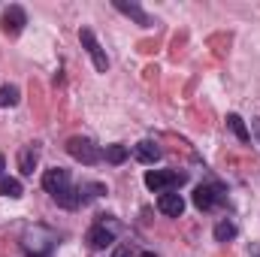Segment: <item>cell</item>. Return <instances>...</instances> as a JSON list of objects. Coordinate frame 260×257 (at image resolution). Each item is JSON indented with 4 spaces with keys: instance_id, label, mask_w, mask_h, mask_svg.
I'll return each instance as SVG.
<instances>
[{
    "instance_id": "obj_1",
    "label": "cell",
    "mask_w": 260,
    "mask_h": 257,
    "mask_svg": "<svg viewBox=\"0 0 260 257\" xmlns=\"http://www.w3.org/2000/svg\"><path fill=\"white\" fill-rule=\"evenodd\" d=\"M185 182V173H173V170H148L145 173V188L154 194H164L176 185Z\"/></svg>"
},
{
    "instance_id": "obj_2",
    "label": "cell",
    "mask_w": 260,
    "mask_h": 257,
    "mask_svg": "<svg viewBox=\"0 0 260 257\" xmlns=\"http://www.w3.org/2000/svg\"><path fill=\"white\" fill-rule=\"evenodd\" d=\"M67 151H70V157H76V160H82V164H88V167L103 157V151H100L91 139H85V136H73V139L67 142Z\"/></svg>"
},
{
    "instance_id": "obj_3",
    "label": "cell",
    "mask_w": 260,
    "mask_h": 257,
    "mask_svg": "<svg viewBox=\"0 0 260 257\" xmlns=\"http://www.w3.org/2000/svg\"><path fill=\"white\" fill-rule=\"evenodd\" d=\"M100 218H103V221H97V224L88 230V245L97 248V251L115 242V221H112L109 215H100Z\"/></svg>"
},
{
    "instance_id": "obj_4",
    "label": "cell",
    "mask_w": 260,
    "mask_h": 257,
    "mask_svg": "<svg viewBox=\"0 0 260 257\" xmlns=\"http://www.w3.org/2000/svg\"><path fill=\"white\" fill-rule=\"evenodd\" d=\"M79 40H82V46H85V52L91 55V61H94V67H97L100 73H106V70H109V58H106V52H103V46L97 43V37H94V30H88V27H82V30H79Z\"/></svg>"
},
{
    "instance_id": "obj_5",
    "label": "cell",
    "mask_w": 260,
    "mask_h": 257,
    "mask_svg": "<svg viewBox=\"0 0 260 257\" xmlns=\"http://www.w3.org/2000/svg\"><path fill=\"white\" fill-rule=\"evenodd\" d=\"M227 200V191L221 188V185H200L194 191V206L197 209H212V206H218V203H224Z\"/></svg>"
},
{
    "instance_id": "obj_6",
    "label": "cell",
    "mask_w": 260,
    "mask_h": 257,
    "mask_svg": "<svg viewBox=\"0 0 260 257\" xmlns=\"http://www.w3.org/2000/svg\"><path fill=\"white\" fill-rule=\"evenodd\" d=\"M24 24H27V15H24L21 6H9V9L0 15V27H3V34H9V37H18V34L24 30Z\"/></svg>"
},
{
    "instance_id": "obj_7",
    "label": "cell",
    "mask_w": 260,
    "mask_h": 257,
    "mask_svg": "<svg viewBox=\"0 0 260 257\" xmlns=\"http://www.w3.org/2000/svg\"><path fill=\"white\" fill-rule=\"evenodd\" d=\"M112 6H115L118 12H124L127 18H133L139 27H151V15H148L139 3H133V0H112Z\"/></svg>"
},
{
    "instance_id": "obj_8",
    "label": "cell",
    "mask_w": 260,
    "mask_h": 257,
    "mask_svg": "<svg viewBox=\"0 0 260 257\" xmlns=\"http://www.w3.org/2000/svg\"><path fill=\"white\" fill-rule=\"evenodd\" d=\"M43 188L52 194H61L64 188H70V173L61 170V167H55V170H46V176H43Z\"/></svg>"
},
{
    "instance_id": "obj_9",
    "label": "cell",
    "mask_w": 260,
    "mask_h": 257,
    "mask_svg": "<svg viewBox=\"0 0 260 257\" xmlns=\"http://www.w3.org/2000/svg\"><path fill=\"white\" fill-rule=\"evenodd\" d=\"M157 209H160L164 215H170V218H179V215L185 212V200H182V194L164 191L157 197Z\"/></svg>"
},
{
    "instance_id": "obj_10",
    "label": "cell",
    "mask_w": 260,
    "mask_h": 257,
    "mask_svg": "<svg viewBox=\"0 0 260 257\" xmlns=\"http://www.w3.org/2000/svg\"><path fill=\"white\" fill-rule=\"evenodd\" d=\"M133 154H136L139 164H154V160H160V148H157L154 142H148V139L136 142V145H133Z\"/></svg>"
},
{
    "instance_id": "obj_11",
    "label": "cell",
    "mask_w": 260,
    "mask_h": 257,
    "mask_svg": "<svg viewBox=\"0 0 260 257\" xmlns=\"http://www.w3.org/2000/svg\"><path fill=\"white\" fill-rule=\"evenodd\" d=\"M37 160H40V148H37V145L21 148V154H18V167H21V173H24V176H30V173H34Z\"/></svg>"
},
{
    "instance_id": "obj_12",
    "label": "cell",
    "mask_w": 260,
    "mask_h": 257,
    "mask_svg": "<svg viewBox=\"0 0 260 257\" xmlns=\"http://www.w3.org/2000/svg\"><path fill=\"white\" fill-rule=\"evenodd\" d=\"M227 124H230V130L236 133V139H239V142H251V130L245 127V121H242L236 112H233V115H227Z\"/></svg>"
},
{
    "instance_id": "obj_13",
    "label": "cell",
    "mask_w": 260,
    "mask_h": 257,
    "mask_svg": "<svg viewBox=\"0 0 260 257\" xmlns=\"http://www.w3.org/2000/svg\"><path fill=\"white\" fill-rule=\"evenodd\" d=\"M0 194L9 197V200H18L21 197V182L12 179V176H0Z\"/></svg>"
},
{
    "instance_id": "obj_14",
    "label": "cell",
    "mask_w": 260,
    "mask_h": 257,
    "mask_svg": "<svg viewBox=\"0 0 260 257\" xmlns=\"http://www.w3.org/2000/svg\"><path fill=\"white\" fill-rule=\"evenodd\" d=\"M215 239H218V242L236 239V224H233V221H218V224H215Z\"/></svg>"
},
{
    "instance_id": "obj_15",
    "label": "cell",
    "mask_w": 260,
    "mask_h": 257,
    "mask_svg": "<svg viewBox=\"0 0 260 257\" xmlns=\"http://www.w3.org/2000/svg\"><path fill=\"white\" fill-rule=\"evenodd\" d=\"M55 203L64 209H76L79 206V188H64L61 194H55Z\"/></svg>"
},
{
    "instance_id": "obj_16",
    "label": "cell",
    "mask_w": 260,
    "mask_h": 257,
    "mask_svg": "<svg viewBox=\"0 0 260 257\" xmlns=\"http://www.w3.org/2000/svg\"><path fill=\"white\" fill-rule=\"evenodd\" d=\"M103 194H106V185H100V182H94V185H82V188H79V203L97 200V197H103Z\"/></svg>"
},
{
    "instance_id": "obj_17",
    "label": "cell",
    "mask_w": 260,
    "mask_h": 257,
    "mask_svg": "<svg viewBox=\"0 0 260 257\" xmlns=\"http://www.w3.org/2000/svg\"><path fill=\"white\" fill-rule=\"evenodd\" d=\"M127 145H109V148H106V160H109V164H115V167H118V164H124V160H127Z\"/></svg>"
},
{
    "instance_id": "obj_18",
    "label": "cell",
    "mask_w": 260,
    "mask_h": 257,
    "mask_svg": "<svg viewBox=\"0 0 260 257\" xmlns=\"http://www.w3.org/2000/svg\"><path fill=\"white\" fill-rule=\"evenodd\" d=\"M18 103V88L15 85H3L0 88V106H15Z\"/></svg>"
},
{
    "instance_id": "obj_19",
    "label": "cell",
    "mask_w": 260,
    "mask_h": 257,
    "mask_svg": "<svg viewBox=\"0 0 260 257\" xmlns=\"http://www.w3.org/2000/svg\"><path fill=\"white\" fill-rule=\"evenodd\" d=\"M112 257H136V251H133L130 245H118V248H115V254H112Z\"/></svg>"
},
{
    "instance_id": "obj_20",
    "label": "cell",
    "mask_w": 260,
    "mask_h": 257,
    "mask_svg": "<svg viewBox=\"0 0 260 257\" xmlns=\"http://www.w3.org/2000/svg\"><path fill=\"white\" fill-rule=\"evenodd\" d=\"M254 130H257V136H260V118H257V121H254Z\"/></svg>"
},
{
    "instance_id": "obj_21",
    "label": "cell",
    "mask_w": 260,
    "mask_h": 257,
    "mask_svg": "<svg viewBox=\"0 0 260 257\" xmlns=\"http://www.w3.org/2000/svg\"><path fill=\"white\" fill-rule=\"evenodd\" d=\"M251 254H254V257H260V248H251Z\"/></svg>"
},
{
    "instance_id": "obj_22",
    "label": "cell",
    "mask_w": 260,
    "mask_h": 257,
    "mask_svg": "<svg viewBox=\"0 0 260 257\" xmlns=\"http://www.w3.org/2000/svg\"><path fill=\"white\" fill-rule=\"evenodd\" d=\"M139 257H154V254H151V251H145V254H139Z\"/></svg>"
},
{
    "instance_id": "obj_23",
    "label": "cell",
    "mask_w": 260,
    "mask_h": 257,
    "mask_svg": "<svg viewBox=\"0 0 260 257\" xmlns=\"http://www.w3.org/2000/svg\"><path fill=\"white\" fill-rule=\"evenodd\" d=\"M0 173H3V157H0Z\"/></svg>"
}]
</instances>
